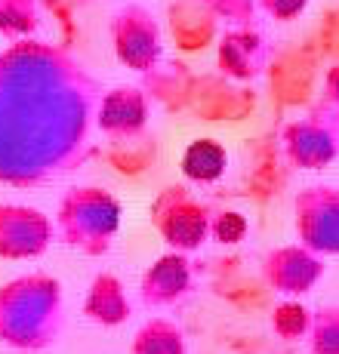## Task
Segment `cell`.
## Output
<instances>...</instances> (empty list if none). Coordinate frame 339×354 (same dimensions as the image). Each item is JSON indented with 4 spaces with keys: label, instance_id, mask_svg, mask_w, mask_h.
Returning a JSON list of instances; mask_svg holds the SVG:
<instances>
[{
    "label": "cell",
    "instance_id": "6da1fadb",
    "mask_svg": "<svg viewBox=\"0 0 339 354\" xmlns=\"http://www.w3.org/2000/svg\"><path fill=\"white\" fill-rule=\"evenodd\" d=\"M99 99L65 50L25 37L0 53V185L37 188L84 167Z\"/></svg>",
    "mask_w": 339,
    "mask_h": 354
},
{
    "label": "cell",
    "instance_id": "7a4b0ae2",
    "mask_svg": "<svg viewBox=\"0 0 339 354\" xmlns=\"http://www.w3.org/2000/svg\"><path fill=\"white\" fill-rule=\"evenodd\" d=\"M65 330L62 283L50 274H22L0 287V342L16 351H46Z\"/></svg>",
    "mask_w": 339,
    "mask_h": 354
},
{
    "label": "cell",
    "instance_id": "3957f363",
    "mask_svg": "<svg viewBox=\"0 0 339 354\" xmlns=\"http://www.w3.org/2000/svg\"><path fill=\"white\" fill-rule=\"evenodd\" d=\"M120 228V203L105 188H71L59 201L53 237L80 256H102L111 250Z\"/></svg>",
    "mask_w": 339,
    "mask_h": 354
},
{
    "label": "cell",
    "instance_id": "277c9868",
    "mask_svg": "<svg viewBox=\"0 0 339 354\" xmlns=\"http://www.w3.org/2000/svg\"><path fill=\"white\" fill-rule=\"evenodd\" d=\"M213 207L201 201L192 188L170 185L152 203V225L161 241L176 253H194L210 241Z\"/></svg>",
    "mask_w": 339,
    "mask_h": 354
},
{
    "label": "cell",
    "instance_id": "5b68a950",
    "mask_svg": "<svg viewBox=\"0 0 339 354\" xmlns=\"http://www.w3.org/2000/svg\"><path fill=\"white\" fill-rule=\"evenodd\" d=\"M284 158L296 169H324L339 158V108L315 105L284 129Z\"/></svg>",
    "mask_w": 339,
    "mask_h": 354
},
{
    "label": "cell",
    "instance_id": "8992f818",
    "mask_svg": "<svg viewBox=\"0 0 339 354\" xmlns=\"http://www.w3.org/2000/svg\"><path fill=\"white\" fill-rule=\"evenodd\" d=\"M296 237L318 256H339V185H309L296 194Z\"/></svg>",
    "mask_w": 339,
    "mask_h": 354
},
{
    "label": "cell",
    "instance_id": "52a82bcc",
    "mask_svg": "<svg viewBox=\"0 0 339 354\" xmlns=\"http://www.w3.org/2000/svg\"><path fill=\"white\" fill-rule=\"evenodd\" d=\"M114 53L133 71H154L161 62V28L154 16L139 3H130L111 19Z\"/></svg>",
    "mask_w": 339,
    "mask_h": 354
},
{
    "label": "cell",
    "instance_id": "ba28073f",
    "mask_svg": "<svg viewBox=\"0 0 339 354\" xmlns=\"http://www.w3.org/2000/svg\"><path fill=\"white\" fill-rule=\"evenodd\" d=\"M327 265H324V256H318L315 250L296 243H284V247L271 250L262 262V281L268 283L275 292L287 299L305 296L318 287V281L324 277Z\"/></svg>",
    "mask_w": 339,
    "mask_h": 354
},
{
    "label": "cell",
    "instance_id": "9c48e42d",
    "mask_svg": "<svg viewBox=\"0 0 339 354\" xmlns=\"http://www.w3.org/2000/svg\"><path fill=\"white\" fill-rule=\"evenodd\" d=\"M53 243V219L34 207L0 203V259H37Z\"/></svg>",
    "mask_w": 339,
    "mask_h": 354
},
{
    "label": "cell",
    "instance_id": "30bf717a",
    "mask_svg": "<svg viewBox=\"0 0 339 354\" xmlns=\"http://www.w3.org/2000/svg\"><path fill=\"white\" fill-rule=\"evenodd\" d=\"M194 283H198V274H194V262L188 259V253L170 250L154 265H148V271L142 274V305L145 308H173L192 296Z\"/></svg>",
    "mask_w": 339,
    "mask_h": 354
},
{
    "label": "cell",
    "instance_id": "8fae6325",
    "mask_svg": "<svg viewBox=\"0 0 339 354\" xmlns=\"http://www.w3.org/2000/svg\"><path fill=\"white\" fill-rule=\"evenodd\" d=\"M152 102L139 86H118L99 99L96 124L111 142H136L145 129Z\"/></svg>",
    "mask_w": 339,
    "mask_h": 354
},
{
    "label": "cell",
    "instance_id": "7c38bea8",
    "mask_svg": "<svg viewBox=\"0 0 339 354\" xmlns=\"http://www.w3.org/2000/svg\"><path fill=\"white\" fill-rule=\"evenodd\" d=\"M271 59V50L259 31H253L250 25L232 28L219 44V68L226 77L232 80H253L266 71Z\"/></svg>",
    "mask_w": 339,
    "mask_h": 354
},
{
    "label": "cell",
    "instance_id": "4fadbf2b",
    "mask_svg": "<svg viewBox=\"0 0 339 354\" xmlns=\"http://www.w3.org/2000/svg\"><path fill=\"white\" fill-rule=\"evenodd\" d=\"M84 315L99 326H120L130 321L133 305L127 299V290L120 277L114 274H96L90 283V292L84 299Z\"/></svg>",
    "mask_w": 339,
    "mask_h": 354
},
{
    "label": "cell",
    "instance_id": "5bb4252c",
    "mask_svg": "<svg viewBox=\"0 0 339 354\" xmlns=\"http://www.w3.org/2000/svg\"><path fill=\"white\" fill-rule=\"evenodd\" d=\"M228 167L226 148L216 139H194L182 154V176L194 185H213L222 179Z\"/></svg>",
    "mask_w": 339,
    "mask_h": 354
},
{
    "label": "cell",
    "instance_id": "9a60e30c",
    "mask_svg": "<svg viewBox=\"0 0 339 354\" xmlns=\"http://www.w3.org/2000/svg\"><path fill=\"white\" fill-rule=\"evenodd\" d=\"M130 354H188L185 333L170 317H152L136 330Z\"/></svg>",
    "mask_w": 339,
    "mask_h": 354
},
{
    "label": "cell",
    "instance_id": "2e32d148",
    "mask_svg": "<svg viewBox=\"0 0 339 354\" xmlns=\"http://www.w3.org/2000/svg\"><path fill=\"white\" fill-rule=\"evenodd\" d=\"M309 348L311 354H339V305H321L311 311Z\"/></svg>",
    "mask_w": 339,
    "mask_h": 354
},
{
    "label": "cell",
    "instance_id": "e0dca14e",
    "mask_svg": "<svg viewBox=\"0 0 339 354\" xmlns=\"http://www.w3.org/2000/svg\"><path fill=\"white\" fill-rule=\"evenodd\" d=\"M37 28V0H0V34L25 40Z\"/></svg>",
    "mask_w": 339,
    "mask_h": 354
},
{
    "label": "cell",
    "instance_id": "ac0fdd59",
    "mask_svg": "<svg viewBox=\"0 0 339 354\" xmlns=\"http://www.w3.org/2000/svg\"><path fill=\"white\" fill-rule=\"evenodd\" d=\"M309 326H311V308H305V305L296 302V299L281 302L275 308V315H271V330H275L281 339H287V342L305 339L309 336Z\"/></svg>",
    "mask_w": 339,
    "mask_h": 354
},
{
    "label": "cell",
    "instance_id": "d6986e66",
    "mask_svg": "<svg viewBox=\"0 0 339 354\" xmlns=\"http://www.w3.org/2000/svg\"><path fill=\"white\" fill-rule=\"evenodd\" d=\"M203 6L210 10V16L222 19L232 28H241V25H250L253 19V0H201Z\"/></svg>",
    "mask_w": 339,
    "mask_h": 354
},
{
    "label": "cell",
    "instance_id": "ffe728a7",
    "mask_svg": "<svg viewBox=\"0 0 339 354\" xmlns=\"http://www.w3.org/2000/svg\"><path fill=\"white\" fill-rule=\"evenodd\" d=\"M247 234V219L241 213H216L213 225H210V237H216L219 243H237Z\"/></svg>",
    "mask_w": 339,
    "mask_h": 354
},
{
    "label": "cell",
    "instance_id": "44dd1931",
    "mask_svg": "<svg viewBox=\"0 0 339 354\" xmlns=\"http://www.w3.org/2000/svg\"><path fill=\"white\" fill-rule=\"evenodd\" d=\"M259 3L271 19H277V22H290V19H296L305 6H309V0H259Z\"/></svg>",
    "mask_w": 339,
    "mask_h": 354
},
{
    "label": "cell",
    "instance_id": "7402d4cb",
    "mask_svg": "<svg viewBox=\"0 0 339 354\" xmlns=\"http://www.w3.org/2000/svg\"><path fill=\"white\" fill-rule=\"evenodd\" d=\"M324 102L327 105L339 108V62L327 71V77H324Z\"/></svg>",
    "mask_w": 339,
    "mask_h": 354
}]
</instances>
